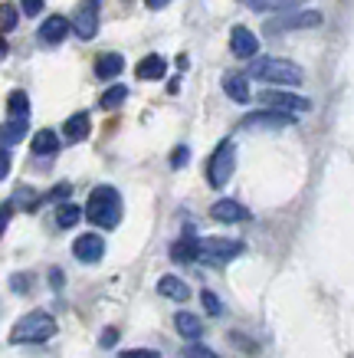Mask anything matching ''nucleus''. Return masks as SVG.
Wrapping results in <instances>:
<instances>
[{
  "mask_svg": "<svg viewBox=\"0 0 354 358\" xmlns=\"http://www.w3.org/2000/svg\"><path fill=\"white\" fill-rule=\"evenodd\" d=\"M246 79L269 83L272 89H292L305 83V69L292 59H282V56H256V59H249Z\"/></svg>",
  "mask_w": 354,
  "mask_h": 358,
  "instance_id": "obj_1",
  "label": "nucleus"
},
{
  "mask_svg": "<svg viewBox=\"0 0 354 358\" xmlns=\"http://www.w3.org/2000/svg\"><path fill=\"white\" fill-rule=\"evenodd\" d=\"M96 227L102 230H112L118 227V220H121V194H118L115 187H108V185H98L92 194H89L86 201V210H82Z\"/></svg>",
  "mask_w": 354,
  "mask_h": 358,
  "instance_id": "obj_2",
  "label": "nucleus"
},
{
  "mask_svg": "<svg viewBox=\"0 0 354 358\" xmlns=\"http://www.w3.org/2000/svg\"><path fill=\"white\" fill-rule=\"evenodd\" d=\"M56 336V319L43 309H36V313H27L10 329V342L13 345H40V342H50Z\"/></svg>",
  "mask_w": 354,
  "mask_h": 358,
  "instance_id": "obj_3",
  "label": "nucleus"
},
{
  "mask_svg": "<svg viewBox=\"0 0 354 358\" xmlns=\"http://www.w3.org/2000/svg\"><path fill=\"white\" fill-rule=\"evenodd\" d=\"M259 102H263V109H276V112H286V115H305V112H311V99L295 96L289 89H263Z\"/></svg>",
  "mask_w": 354,
  "mask_h": 358,
  "instance_id": "obj_4",
  "label": "nucleus"
},
{
  "mask_svg": "<svg viewBox=\"0 0 354 358\" xmlns=\"http://www.w3.org/2000/svg\"><path fill=\"white\" fill-rule=\"evenodd\" d=\"M236 168V145L230 138L216 145V152L210 155V164H207V181L210 187H223L230 181V174Z\"/></svg>",
  "mask_w": 354,
  "mask_h": 358,
  "instance_id": "obj_5",
  "label": "nucleus"
},
{
  "mask_svg": "<svg viewBox=\"0 0 354 358\" xmlns=\"http://www.w3.org/2000/svg\"><path fill=\"white\" fill-rule=\"evenodd\" d=\"M322 10H295V13H282L276 20L266 23V33H292V30H315V27H322Z\"/></svg>",
  "mask_w": 354,
  "mask_h": 358,
  "instance_id": "obj_6",
  "label": "nucleus"
},
{
  "mask_svg": "<svg viewBox=\"0 0 354 358\" xmlns=\"http://www.w3.org/2000/svg\"><path fill=\"white\" fill-rule=\"evenodd\" d=\"M243 240H226V237H207L200 240V257L210 263H226L243 253Z\"/></svg>",
  "mask_w": 354,
  "mask_h": 358,
  "instance_id": "obj_7",
  "label": "nucleus"
},
{
  "mask_svg": "<svg viewBox=\"0 0 354 358\" xmlns=\"http://www.w3.org/2000/svg\"><path fill=\"white\" fill-rule=\"evenodd\" d=\"M69 27H73V33L79 40H92L98 33V0H82V3L75 7Z\"/></svg>",
  "mask_w": 354,
  "mask_h": 358,
  "instance_id": "obj_8",
  "label": "nucleus"
},
{
  "mask_svg": "<svg viewBox=\"0 0 354 358\" xmlns=\"http://www.w3.org/2000/svg\"><path fill=\"white\" fill-rule=\"evenodd\" d=\"M239 125H243V129L279 131V129H292V125H295V115H286V112H276V109H256V112H249Z\"/></svg>",
  "mask_w": 354,
  "mask_h": 358,
  "instance_id": "obj_9",
  "label": "nucleus"
},
{
  "mask_svg": "<svg viewBox=\"0 0 354 358\" xmlns=\"http://www.w3.org/2000/svg\"><path fill=\"white\" fill-rule=\"evenodd\" d=\"M230 53H233L236 59H256L259 36L249 30V27H233V33H230Z\"/></svg>",
  "mask_w": 354,
  "mask_h": 358,
  "instance_id": "obj_10",
  "label": "nucleus"
},
{
  "mask_svg": "<svg viewBox=\"0 0 354 358\" xmlns=\"http://www.w3.org/2000/svg\"><path fill=\"white\" fill-rule=\"evenodd\" d=\"M73 253L79 263H98L105 257V240L98 237V234H82V237H75Z\"/></svg>",
  "mask_w": 354,
  "mask_h": 358,
  "instance_id": "obj_11",
  "label": "nucleus"
},
{
  "mask_svg": "<svg viewBox=\"0 0 354 358\" xmlns=\"http://www.w3.org/2000/svg\"><path fill=\"white\" fill-rule=\"evenodd\" d=\"M210 217L220 220V224H243V220H249V210L239 201H233V197H220L210 207Z\"/></svg>",
  "mask_w": 354,
  "mask_h": 358,
  "instance_id": "obj_12",
  "label": "nucleus"
},
{
  "mask_svg": "<svg viewBox=\"0 0 354 358\" xmlns=\"http://www.w3.org/2000/svg\"><path fill=\"white\" fill-rule=\"evenodd\" d=\"M69 30H73L69 20L59 17V13H53V17H46V20L40 23V33H36V36H40V43H46V46H59L66 36H69Z\"/></svg>",
  "mask_w": 354,
  "mask_h": 358,
  "instance_id": "obj_13",
  "label": "nucleus"
},
{
  "mask_svg": "<svg viewBox=\"0 0 354 358\" xmlns=\"http://www.w3.org/2000/svg\"><path fill=\"white\" fill-rule=\"evenodd\" d=\"M171 260L174 263H193V260H200V240L193 237V234H184L181 240H174V243H171Z\"/></svg>",
  "mask_w": 354,
  "mask_h": 358,
  "instance_id": "obj_14",
  "label": "nucleus"
},
{
  "mask_svg": "<svg viewBox=\"0 0 354 358\" xmlns=\"http://www.w3.org/2000/svg\"><path fill=\"white\" fill-rule=\"evenodd\" d=\"M223 92L239 106H249V79L246 73H226L223 76Z\"/></svg>",
  "mask_w": 354,
  "mask_h": 358,
  "instance_id": "obj_15",
  "label": "nucleus"
},
{
  "mask_svg": "<svg viewBox=\"0 0 354 358\" xmlns=\"http://www.w3.org/2000/svg\"><path fill=\"white\" fill-rule=\"evenodd\" d=\"M89 129H92V122H89V112H75V115H69L63 125V138L69 141V145H75V141L89 138Z\"/></svg>",
  "mask_w": 354,
  "mask_h": 358,
  "instance_id": "obj_16",
  "label": "nucleus"
},
{
  "mask_svg": "<svg viewBox=\"0 0 354 358\" xmlns=\"http://www.w3.org/2000/svg\"><path fill=\"white\" fill-rule=\"evenodd\" d=\"M164 76H168V59H164V56L151 53L138 63V79H145V83H158V79H164Z\"/></svg>",
  "mask_w": 354,
  "mask_h": 358,
  "instance_id": "obj_17",
  "label": "nucleus"
},
{
  "mask_svg": "<svg viewBox=\"0 0 354 358\" xmlns=\"http://www.w3.org/2000/svg\"><path fill=\"white\" fill-rule=\"evenodd\" d=\"M27 119H10L0 125V148H13V145H20L27 138Z\"/></svg>",
  "mask_w": 354,
  "mask_h": 358,
  "instance_id": "obj_18",
  "label": "nucleus"
},
{
  "mask_svg": "<svg viewBox=\"0 0 354 358\" xmlns=\"http://www.w3.org/2000/svg\"><path fill=\"white\" fill-rule=\"evenodd\" d=\"M158 293H161L164 299L184 303V299H191V286L184 280H177V276H161V280H158Z\"/></svg>",
  "mask_w": 354,
  "mask_h": 358,
  "instance_id": "obj_19",
  "label": "nucleus"
},
{
  "mask_svg": "<svg viewBox=\"0 0 354 358\" xmlns=\"http://www.w3.org/2000/svg\"><path fill=\"white\" fill-rule=\"evenodd\" d=\"M121 69H125L121 53H102L96 59V79H115L121 76Z\"/></svg>",
  "mask_w": 354,
  "mask_h": 358,
  "instance_id": "obj_20",
  "label": "nucleus"
},
{
  "mask_svg": "<svg viewBox=\"0 0 354 358\" xmlns=\"http://www.w3.org/2000/svg\"><path fill=\"white\" fill-rule=\"evenodd\" d=\"M59 152V135L53 129H40L33 135V155H56Z\"/></svg>",
  "mask_w": 354,
  "mask_h": 358,
  "instance_id": "obj_21",
  "label": "nucleus"
},
{
  "mask_svg": "<svg viewBox=\"0 0 354 358\" xmlns=\"http://www.w3.org/2000/svg\"><path fill=\"white\" fill-rule=\"evenodd\" d=\"M174 329H177L184 338H200V332H204L200 315H193V313H177L174 315Z\"/></svg>",
  "mask_w": 354,
  "mask_h": 358,
  "instance_id": "obj_22",
  "label": "nucleus"
},
{
  "mask_svg": "<svg viewBox=\"0 0 354 358\" xmlns=\"http://www.w3.org/2000/svg\"><path fill=\"white\" fill-rule=\"evenodd\" d=\"M249 10H259V13H272V10H279V13H289L292 7H299L302 0H243Z\"/></svg>",
  "mask_w": 354,
  "mask_h": 358,
  "instance_id": "obj_23",
  "label": "nucleus"
},
{
  "mask_svg": "<svg viewBox=\"0 0 354 358\" xmlns=\"http://www.w3.org/2000/svg\"><path fill=\"white\" fill-rule=\"evenodd\" d=\"M82 220V207L79 204H69V201H63V204L56 207V224L63 230H69V227H75Z\"/></svg>",
  "mask_w": 354,
  "mask_h": 358,
  "instance_id": "obj_24",
  "label": "nucleus"
},
{
  "mask_svg": "<svg viewBox=\"0 0 354 358\" xmlns=\"http://www.w3.org/2000/svg\"><path fill=\"white\" fill-rule=\"evenodd\" d=\"M7 112H10L13 119H27V112H30V96H27L23 89H13L10 96H7Z\"/></svg>",
  "mask_w": 354,
  "mask_h": 358,
  "instance_id": "obj_25",
  "label": "nucleus"
},
{
  "mask_svg": "<svg viewBox=\"0 0 354 358\" xmlns=\"http://www.w3.org/2000/svg\"><path fill=\"white\" fill-rule=\"evenodd\" d=\"M125 99H128V89L118 83V86H112V89H105V92H102L98 106H102V109H118V106H121Z\"/></svg>",
  "mask_w": 354,
  "mask_h": 358,
  "instance_id": "obj_26",
  "label": "nucleus"
},
{
  "mask_svg": "<svg viewBox=\"0 0 354 358\" xmlns=\"http://www.w3.org/2000/svg\"><path fill=\"white\" fill-rule=\"evenodd\" d=\"M17 20H20V10H17L13 3H3V7H0V33L17 30Z\"/></svg>",
  "mask_w": 354,
  "mask_h": 358,
  "instance_id": "obj_27",
  "label": "nucleus"
},
{
  "mask_svg": "<svg viewBox=\"0 0 354 358\" xmlns=\"http://www.w3.org/2000/svg\"><path fill=\"white\" fill-rule=\"evenodd\" d=\"M184 358H220V355H216L214 348L200 345V342H191V345L184 348Z\"/></svg>",
  "mask_w": 354,
  "mask_h": 358,
  "instance_id": "obj_28",
  "label": "nucleus"
},
{
  "mask_svg": "<svg viewBox=\"0 0 354 358\" xmlns=\"http://www.w3.org/2000/svg\"><path fill=\"white\" fill-rule=\"evenodd\" d=\"M200 303H204V309L210 315H223V303H220V299H216L210 289H204V293H200Z\"/></svg>",
  "mask_w": 354,
  "mask_h": 358,
  "instance_id": "obj_29",
  "label": "nucleus"
},
{
  "mask_svg": "<svg viewBox=\"0 0 354 358\" xmlns=\"http://www.w3.org/2000/svg\"><path fill=\"white\" fill-rule=\"evenodd\" d=\"M187 162H191V148H187V145H177L171 152V168H184Z\"/></svg>",
  "mask_w": 354,
  "mask_h": 358,
  "instance_id": "obj_30",
  "label": "nucleus"
},
{
  "mask_svg": "<svg viewBox=\"0 0 354 358\" xmlns=\"http://www.w3.org/2000/svg\"><path fill=\"white\" fill-rule=\"evenodd\" d=\"M118 358H161L154 348H128V352H121Z\"/></svg>",
  "mask_w": 354,
  "mask_h": 358,
  "instance_id": "obj_31",
  "label": "nucleus"
},
{
  "mask_svg": "<svg viewBox=\"0 0 354 358\" xmlns=\"http://www.w3.org/2000/svg\"><path fill=\"white\" fill-rule=\"evenodd\" d=\"M20 10L27 17H36V13H43V0H20Z\"/></svg>",
  "mask_w": 354,
  "mask_h": 358,
  "instance_id": "obj_32",
  "label": "nucleus"
},
{
  "mask_svg": "<svg viewBox=\"0 0 354 358\" xmlns=\"http://www.w3.org/2000/svg\"><path fill=\"white\" fill-rule=\"evenodd\" d=\"M10 164H13V158H10V148H0V181L10 174Z\"/></svg>",
  "mask_w": 354,
  "mask_h": 358,
  "instance_id": "obj_33",
  "label": "nucleus"
},
{
  "mask_svg": "<svg viewBox=\"0 0 354 358\" xmlns=\"http://www.w3.org/2000/svg\"><path fill=\"white\" fill-rule=\"evenodd\" d=\"M69 194H73V185H59V187H53V191L46 194V201H66Z\"/></svg>",
  "mask_w": 354,
  "mask_h": 358,
  "instance_id": "obj_34",
  "label": "nucleus"
},
{
  "mask_svg": "<svg viewBox=\"0 0 354 358\" xmlns=\"http://www.w3.org/2000/svg\"><path fill=\"white\" fill-rule=\"evenodd\" d=\"M10 217H13V204H0V237H3V230H7Z\"/></svg>",
  "mask_w": 354,
  "mask_h": 358,
  "instance_id": "obj_35",
  "label": "nucleus"
},
{
  "mask_svg": "<svg viewBox=\"0 0 354 358\" xmlns=\"http://www.w3.org/2000/svg\"><path fill=\"white\" fill-rule=\"evenodd\" d=\"M10 286H13V293H27L30 289V276H10Z\"/></svg>",
  "mask_w": 354,
  "mask_h": 358,
  "instance_id": "obj_36",
  "label": "nucleus"
},
{
  "mask_svg": "<svg viewBox=\"0 0 354 358\" xmlns=\"http://www.w3.org/2000/svg\"><path fill=\"white\" fill-rule=\"evenodd\" d=\"M118 342V329H105V332H102V338H98V345L102 348H112Z\"/></svg>",
  "mask_w": 354,
  "mask_h": 358,
  "instance_id": "obj_37",
  "label": "nucleus"
},
{
  "mask_svg": "<svg viewBox=\"0 0 354 358\" xmlns=\"http://www.w3.org/2000/svg\"><path fill=\"white\" fill-rule=\"evenodd\" d=\"M63 282H66L63 270H50V286H53V289H63Z\"/></svg>",
  "mask_w": 354,
  "mask_h": 358,
  "instance_id": "obj_38",
  "label": "nucleus"
},
{
  "mask_svg": "<svg viewBox=\"0 0 354 358\" xmlns=\"http://www.w3.org/2000/svg\"><path fill=\"white\" fill-rule=\"evenodd\" d=\"M145 7L148 10H161V7H168V0H145Z\"/></svg>",
  "mask_w": 354,
  "mask_h": 358,
  "instance_id": "obj_39",
  "label": "nucleus"
},
{
  "mask_svg": "<svg viewBox=\"0 0 354 358\" xmlns=\"http://www.w3.org/2000/svg\"><path fill=\"white\" fill-rule=\"evenodd\" d=\"M7 56V40H0V59Z\"/></svg>",
  "mask_w": 354,
  "mask_h": 358,
  "instance_id": "obj_40",
  "label": "nucleus"
}]
</instances>
